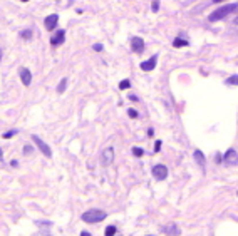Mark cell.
<instances>
[{
  "mask_svg": "<svg viewBox=\"0 0 238 236\" xmlns=\"http://www.w3.org/2000/svg\"><path fill=\"white\" fill-rule=\"evenodd\" d=\"M106 211H102V209H87V211H84L82 213V221L84 223H99L102 219H106Z\"/></svg>",
  "mask_w": 238,
  "mask_h": 236,
  "instance_id": "cell-1",
  "label": "cell"
},
{
  "mask_svg": "<svg viewBox=\"0 0 238 236\" xmlns=\"http://www.w3.org/2000/svg\"><path fill=\"white\" fill-rule=\"evenodd\" d=\"M235 10H237V5L235 3H230V5H225V7H220V9L213 10V13L210 15L208 19H210V22H218V20L228 17L230 13H233Z\"/></svg>",
  "mask_w": 238,
  "mask_h": 236,
  "instance_id": "cell-2",
  "label": "cell"
},
{
  "mask_svg": "<svg viewBox=\"0 0 238 236\" xmlns=\"http://www.w3.org/2000/svg\"><path fill=\"white\" fill-rule=\"evenodd\" d=\"M32 141L35 142V146H37V148H39L40 151H42V154H44L45 157H52V149H50L49 146H47V144H45V142H44V141H42V139L39 138V136L32 134Z\"/></svg>",
  "mask_w": 238,
  "mask_h": 236,
  "instance_id": "cell-3",
  "label": "cell"
},
{
  "mask_svg": "<svg viewBox=\"0 0 238 236\" xmlns=\"http://www.w3.org/2000/svg\"><path fill=\"white\" fill-rule=\"evenodd\" d=\"M153 176H154V179H158V181H164L168 177V167L164 166V164H156V166L153 167Z\"/></svg>",
  "mask_w": 238,
  "mask_h": 236,
  "instance_id": "cell-4",
  "label": "cell"
},
{
  "mask_svg": "<svg viewBox=\"0 0 238 236\" xmlns=\"http://www.w3.org/2000/svg\"><path fill=\"white\" fill-rule=\"evenodd\" d=\"M112 161H114V149L111 148H106L102 151V154H101V164L102 166H109L112 164Z\"/></svg>",
  "mask_w": 238,
  "mask_h": 236,
  "instance_id": "cell-5",
  "label": "cell"
},
{
  "mask_svg": "<svg viewBox=\"0 0 238 236\" xmlns=\"http://www.w3.org/2000/svg\"><path fill=\"white\" fill-rule=\"evenodd\" d=\"M223 163H225L227 166H237L238 157H237V151H235L233 148L228 149V151L225 152V156H223Z\"/></svg>",
  "mask_w": 238,
  "mask_h": 236,
  "instance_id": "cell-6",
  "label": "cell"
},
{
  "mask_svg": "<svg viewBox=\"0 0 238 236\" xmlns=\"http://www.w3.org/2000/svg\"><path fill=\"white\" fill-rule=\"evenodd\" d=\"M57 22H59V15L57 13H52V15H47L45 20H44V25H45V29L52 32V30L57 27Z\"/></svg>",
  "mask_w": 238,
  "mask_h": 236,
  "instance_id": "cell-7",
  "label": "cell"
},
{
  "mask_svg": "<svg viewBox=\"0 0 238 236\" xmlns=\"http://www.w3.org/2000/svg\"><path fill=\"white\" fill-rule=\"evenodd\" d=\"M163 231H164V235H168V236H179L181 235L179 226L174 225V223H169V225H166V226H163Z\"/></svg>",
  "mask_w": 238,
  "mask_h": 236,
  "instance_id": "cell-8",
  "label": "cell"
},
{
  "mask_svg": "<svg viewBox=\"0 0 238 236\" xmlns=\"http://www.w3.org/2000/svg\"><path fill=\"white\" fill-rule=\"evenodd\" d=\"M131 49L134 50L136 54H141L144 50V40L141 39V37H133L131 39Z\"/></svg>",
  "mask_w": 238,
  "mask_h": 236,
  "instance_id": "cell-9",
  "label": "cell"
},
{
  "mask_svg": "<svg viewBox=\"0 0 238 236\" xmlns=\"http://www.w3.org/2000/svg\"><path fill=\"white\" fill-rule=\"evenodd\" d=\"M66 40V30H57L54 35H52V39H50V45H60L62 42Z\"/></svg>",
  "mask_w": 238,
  "mask_h": 236,
  "instance_id": "cell-10",
  "label": "cell"
},
{
  "mask_svg": "<svg viewBox=\"0 0 238 236\" xmlns=\"http://www.w3.org/2000/svg\"><path fill=\"white\" fill-rule=\"evenodd\" d=\"M156 60H158V55L154 54V55H151L146 62H143L141 64V69L143 70H146V72H149V70H153L154 67H156Z\"/></svg>",
  "mask_w": 238,
  "mask_h": 236,
  "instance_id": "cell-11",
  "label": "cell"
},
{
  "mask_svg": "<svg viewBox=\"0 0 238 236\" xmlns=\"http://www.w3.org/2000/svg\"><path fill=\"white\" fill-rule=\"evenodd\" d=\"M20 74V80H22V84L24 86H30V82H32V74H30L29 69H25V67H22L19 70Z\"/></svg>",
  "mask_w": 238,
  "mask_h": 236,
  "instance_id": "cell-12",
  "label": "cell"
},
{
  "mask_svg": "<svg viewBox=\"0 0 238 236\" xmlns=\"http://www.w3.org/2000/svg\"><path fill=\"white\" fill-rule=\"evenodd\" d=\"M37 226L42 229V236H52L50 235V228H52V223L50 221H37Z\"/></svg>",
  "mask_w": 238,
  "mask_h": 236,
  "instance_id": "cell-13",
  "label": "cell"
},
{
  "mask_svg": "<svg viewBox=\"0 0 238 236\" xmlns=\"http://www.w3.org/2000/svg\"><path fill=\"white\" fill-rule=\"evenodd\" d=\"M193 156H195V161H196L199 166H201V169L205 171V167H206V159H205V156H203V152H201L199 149H196V151L193 152Z\"/></svg>",
  "mask_w": 238,
  "mask_h": 236,
  "instance_id": "cell-14",
  "label": "cell"
},
{
  "mask_svg": "<svg viewBox=\"0 0 238 236\" xmlns=\"http://www.w3.org/2000/svg\"><path fill=\"white\" fill-rule=\"evenodd\" d=\"M173 45H174V47H186V45H188V40L181 39V37H176V39L173 40Z\"/></svg>",
  "mask_w": 238,
  "mask_h": 236,
  "instance_id": "cell-15",
  "label": "cell"
},
{
  "mask_svg": "<svg viewBox=\"0 0 238 236\" xmlns=\"http://www.w3.org/2000/svg\"><path fill=\"white\" fill-rule=\"evenodd\" d=\"M66 87H67V79L64 77V79H60L59 86H57V92H59V94H62V92L66 90Z\"/></svg>",
  "mask_w": 238,
  "mask_h": 236,
  "instance_id": "cell-16",
  "label": "cell"
},
{
  "mask_svg": "<svg viewBox=\"0 0 238 236\" xmlns=\"http://www.w3.org/2000/svg\"><path fill=\"white\" fill-rule=\"evenodd\" d=\"M116 231H118L116 226H108L106 231H104V236H116Z\"/></svg>",
  "mask_w": 238,
  "mask_h": 236,
  "instance_id": "cell-17",
  "label": "cell"
},
{
  "mask_svg": "<svg viewBox=\"0 0 238 236\" xmlns=\"http://www.w3.org/2000/svg\"><path fill=\"white\" fill-rule=\"evenodd\" d=\"M15 134H19V131H17V129H12V131L3 132V134H2V138H3V139H10V138H14Z\"/></svg>",
  "mask_w": 238,
  "mask_h": 236,
  "instance_id": "cell-18",
  "label": "cell"
},
{
  "mask_svg": "<svg viewBox=\"0 0 238 236\" xmlns=\"http://www.w3.org/2000/svg\"><path fill=\"white\" fill-rule=\"evenodd\" d=\"M131 87V82H129V79H124L122 82H119V89H129Z\"/></svg>",
  "mask_w": 238,
  "mask_h": 236,
  "instance_id": "cell-19",
  "label": "cell"
},
{
  "mask_svg": "<svg viewBox=\"0 0 238 236\" xmlns=\"http://www.w3.org/2000/svg\"><path fill=\"white\" fill-rule=\"evenodd\" d=\"M133 154L136 157H141V156H144V151L141 148H133Z\"/></svg>",
  "mask_w": 238,
  "mask_h": 236,
  "instance_id": "cell-20",
  "label": "cell"
},
{
  "mask_svg": "<svg viewBox=\"0 0 238 236\" xmlns=\"http://www.w3.org/2000/svg\"><path fill=\"white\" fill-rule=\"evenodd\" d=\"M237 80H238V76H231L230 79H227V84L228 86H237Z\"/></svg>",
  "mask_w": 238,
  "mask_h": 236,
  "instance_id": "cell-21",
  "label": "cell"
},
{
  "mask_svg": "<svg viewBox=\"0 0 238 236\" xmlns=\"http://www.w3.org/2000/svg\"><path fill=\"white\" fill-rule=\"evenodd\" d=\"M20 35H22V39H27V40H29L30 37H32V30H30V29H29V30H24Z\"/></svg>",
  "mask_w": 238,
  "mask_h": 236,
  "instance_id": "cell-22",
  "label": "cell"
},
{
  "mask_svg": "<svg viewBox=\"0 0 238 236\" xmlns=\"http://www.w3.org/2000/svg\"><path fill=\"white\" fill-rule=\"evenodd\" d=\"M151 10H153V12H158V10H159V0H153V3H151Z\"/></svg>",
  "mask_w": 238,
  "mask_h": 236,
  "instance_id": "cell-23",
  "label": "cell"
},
{
  "mask_svg": "<svg viewBox=\"0 0 238 236\" xmlns=\"http://www.w3.org/2000/svg\"><path fill=\"white\" fill-rule=\"evenodd\" d=\"M128 116H129V117H133V119L139 117V116H138V111H134V109H129V111H128Z\"/></svg>",
  "mask_w": 238,
  "mask_h": 236,
  "instance_id": "cell-24",
  "label": "cell"
},
{
  "mask_svg": "<svg viewBox=\"0 0 238 236\" xmlns=\"http://www.w3.org/2000/svg\"><path fill=\"white\" fill-rule=\"evenodd\" d=\"M92 49L96 50V52H101V50H102V44H94V45H92Z\"/></svg>",
  "mask_w": 238,
  "mask_h": 236,
  "instance_id": "cell-25",
  "label": "cell"
},
{
  "mask_svg": "<svg viewBox=\"0 0 238 236\" xmlns=\"http://www.w3.org/2000/svg\"><path fill=\"white\" fill-rule=\"evenodd\" d=\"M159 149H161V141H156L154 142V152H159Z\"/></svg>",
  "mask_w": 238,
  "mask_h": 236,
  "instance_id": "cell-26",
  "label": "cell"
},
{
  "mask_svg": "<svg viewBox=\"0 0 238 236\" xmlns=\"http://www.w3.org/2000/svg\"><path fill=\"white\" fill-rule=\"evenodd\" d=\"M30 152H32V148L30 146H25L24 148V154H30Z\"/></svg>",
  "mask_w": 238,
  "mask_h": 236,
  "instance_id": "cell-27",
  "label": "cell"
},
{
  "mask_svg": "<svg viewBox=\"0 0 238 236\" xmlns=\"http://www.w3.org/2000/svg\"><path fill=\"white\" fill-rule=\"evenodd\" d=\"M80 236H92V235H91V233H87V231H82V233H80Z\"/></svg>",
  "mask_w": 238,
  "mask_h": 236,
  "instance_id": "cell-28",
  "label": "cell"
},
{
  "mask_svg": "<svg viewBox=\"0 0 238 236\" xmlns=\"http://www.w3.org/2000/svg\"><path fill=\"white\" fill-rule=\"evenodd\" d=\"M129 99H131V100H138V97H136V96H133V94H129Z\"/></svg>",
  "mask_w": 238,
  "mask_h": 236,
  "instance_id": "cell-29",
  "label": "cell"
},
{
  "mask_svg": "<svg viewBox=\"0 0 238 236\" xmlns=\"http://www.w3.org/2000/svg\"><path fill=\"white\" fill-rule=\"evenodd\" d=\"M3 159V152H2V149H0V161Z\"/></svg>",
  "mask_w": 238,
  "mask_h": 236,
  "instance_id": "cell-30",
  "label": "cell"
},
{
  "mask_svg": "<svg viewBox=\"0 0 238 236\" xmlns=\"http://www.w3.org/2000/svg\"><path fill=\"white\" fill-rule=\"evenodd\" d=\"M213 2H215V3H220V2H223V0H213Z\"/></svg>",
  "mask_w": 238,
  "mask_h": 236,
  "instance_id": "cell-31",
  "label": "cell"
},
{
  "mask_svg": "<svg viewBox=\"0 0 238 236\" xmlns=\"http://www.w3.org/2000/svg\"><path fill=\"white\" fill-rule=\"evenodd\" d=\"M0 60H2V49H0Z\"/></svg>",
  "mask_w": 238,
  "mask_h": 236,
  "instance_id": "cell-32",
  "label": "cell"
},
{
  "mask_svg": "<svg viewBox=\"0 0 238 236\" xmlns=\"http://www.w3.org/2000/svg\"><path fill=\"white\" fill-rule=\"evenodd\" d=\"M22 2H29V0H22Z\"/></svg>",
  "mask_w": 238,
  "mask_h": 236,
  "instance_id": "cell-33",
  "label": "cell"
}]
</instances>
